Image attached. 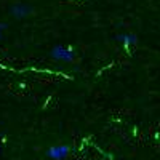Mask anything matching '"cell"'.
<instances>
[{
	"mask_svg": "<svg viewBox=\"0 0 160 160\" xmlns=\"http://www.w3.org/2000/svg\"><path fill=\"white\" fill-rule=\"evenodd\" d=\"M50 56L55 61L61 62H72L77 58V53L72 47H66V45H55L50 50Z\"/></svg>",
	"mask_w": 160,
	"mask_h": 160,
	"instance_id": "obj_1",
	"label": "cell"
},
{
	"mask_svg": "<svg viewBox=\"0 0 160 160\" xmlns=\"http://www.w3.org/2000/svg\"><path fill=\"white\" fill-rule=\"evenodd\" d=\"M32 5L29 3H22V2H16V3H13L10 7V13H11V16L13 18H16V19H24V18H28L32 15Z\"/></svg>",
	"mask_w": 160,
	"mask_h": 160,
	"instance_id": "obj_2",
	"label": "cell"
},
{
	"mask_svg": "<svg viewBox=\"0 0 160 160\" xmlns=\"http://www.w3.org/2000/svg\"><path fill=\"white\" fill-rule=\"evenodd\" d=\"M71 154V146L68 144H58V146H51L47 151V157L51 160H64Z\"/></svg>",
	"mask_w": 160,
	"mask_h": 160,
	"instance_id": "obj_3",
	"label": "cell"
},
{
	"mask_svg": "<svg viewBox=\"0 0 160 160\" xmlns=\"http://www.w3.org/2000/svg\"><path fill=\"white\" fill-rule=\"evenodd\" d=\"M120 43H123L125 47H131V45H136L138 43V37L135 35V34H130V32H127V34H118L117 37H115Z\"/></svg>",
	"mask_w": 160,
	"mask_h": 160,
	"instance_id": "obj_4",
	"label": "cell"
},
{
	"mask_svg": "<svg viewBox=\"0 0 160 160\" xmlns=\"http://www.w3.org/2000/svg\"><path fill=\"white\" fill-rule=\"evenodd\" d=\"M7 28V24H3V22H0V38H2V35H3V29Z\"/></svg>",
	"mask_w": 160,
	"mask_h": 160,
	"instance_id": "obj_5",
	"label": "cell"
},
{
	"mask_svg": "<svg viewBox=\"0 0 160 160\" xmlns=\"http://www.w3.org/2000/svg\"><path fill=\"white\" fill-rule=\"evenodd\" d=\"M0 151H2V142H0Z\"/></svg>",
	"mask_w": 160,
	"mask_h": 160,
	"instance_id": "obj_6",
	"label": "cell"
}]
</instances>
